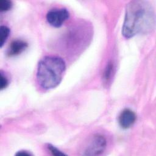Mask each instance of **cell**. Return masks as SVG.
Returning a JSON list of instances; mask_svg holds the SVG:
<instances>
[{
    "mask_svg": "<svg viewBox=\"0 0 156 156\" xmlns=\"http://www.w3.org/2000/svg\"><path fill=\"white\" fill-rule=\"evenodd\" d=\"M155 26V12L148 1H130L126 6L122 29V35L129 38L139 34L151 32Z\"/></svg>",
    "mask_w": 156,
    "mask_h": 156,
    "instance_id": "1",
    "label": "cell"
},
{
    "mask_svg": "<svg viewBox=\"0 0 156 156\" xmlns=\"http://www.w3.org/2000/svg\"><path fill=\"white\" fill-rule=\"evenodd\" d=\"M66 65L65 61L57 56H45L38 64L37 80L43 89L55 88L61 82Z\"/></svg>",
    "mask_w": 156,
    "mask_h": 156,
    "instance_id": "2",
    "label": "cell"
},
{
    "mask_svg": "<svg viewBox=\"0 0 156 156\" xmlns=\"http://www.w3.org/2000/svg\"><path fill=\"white\" fill-rule=\"evenodd\" d=\"M106 140L102 135L96 134L90 139L85 149V155H98L105 149Z\"/></svg>",
    "mask_w": 156,
    "mask_h": 156,
    "instance_id": "3",
    "label": "cell"
},
{
    "mask_svg": "<svg viewBox=\"0 0 156 156\" xmlns=\"http://www.w3.org/2000/svg\"><path fill=\"white\" fill-rule=\"evenodd\" d=\"M69 16V13L66 9H54L49 10L46 15L48 23L55 27H60Z\"/></svg>",
    "mask_w": 156,
    "mask_h": 156,
    "instance_id": "4",
    "label": "cell"
},
{
    "mask_svg": "<svg viewBox=\"0 0 156 156\" xmlns=\"http://www.w3.org/2000/svg\"><path fill=\"white\" fill-rule=\"evenodd\" d=\"M136 115L129 108L124 109L119 116V124L123 129H128L135 122Z\"/></svg>",
    "mask_w": 156,
    "mask_h": 156,
    "instance_id": "5",
    "label": "cell"
},
{
    "mask_svg": "<svg viewBox=\"0 0 156 156\" xmlns=\"http://www.w3.org/2000/svg\"><path fill=\"white\" fill-rule=\"evenodd\" d=\"M27 47V43L21 40L13 41L7 51V55L10 57L17 55L23 52Z\"/></svg>",
    "mask_w": 156,
    "mask_h": 156,
    "instance_id": "6",
    "label": "cell"
},
{
    "mask_svg": "<svg viewBox=\"0 0 156 156\" xmlns=\"http://www.w3.org/2000/svg\"><path fill=\"white\" fill-rule=\"evenodd\" d=\"M113 71H114V65L112 62H109L106 66L105 69L104 71L103 79L104 82H108L110 80L113 75Z\"/></svg>",
    "mask_w": 156,
    "mask_h": 156,
    "instance_id": "7",
    "label": "cell"
},
{
    "mask_svg": "<svg viewBox=\"0 0 156 156\" xmlns=\"http://www.w3.org/2000/svg\"><path fill=\"white\" fill-rule=\"evenodd\" d=\"M0 34H1V48H2L6 41L8 37L10 34V29L5 26H1L0 28Z\"/></svg>",
    "mask_w": 156,
    "mask_h": 156,
    "instance_id": "8",
    "label": "cell"
},
{
    "mask_svg": "<svg viewBox=\"0 0 156 156\" xmlns=\"http://www.w3.org/2000/svg\"><path fill=\"white\" fill-rule=\"evenodd\" d=\"M12 6V2L7 0H0V11L6 12L9 10Z\"/></svg>",
    "mask_w": 156,
    "mask_h": 156,
    "instance_id": "9",
    "label": "cell"
},
{
    "mask_svg": "<svg viewBox=\"0 0 156 156\" xmlns=\"http://www.w3.org/2000/svg\"><path fill=\"white\" fill-rule=\"evenodd\" d=\"M47 147L50 151V152L52 153V155H65L63 152H62V151L58 150L57 148H56L55 147H54V146H52L50 144H48Z\"/></svg>",
    "mask_w": 156,
    "mask_h": 156,
    "instance_id": "10",
    "label": "cell"
},
{
    "mask_svg": "<svg viewBox=\"0 0 156 156\" xmlns=\"http://www.w3.org/2000/svg\"><path fill=\"white\" fill-rule=\"evenodd\" d=\"M9 84V81L7 78L1 73V85H0V88L1 90H2L3 89L5 88Z\"/></svg>",
    "mask_w": 156,
    "mask_h": 156,
    "instance_id": "11",
    "label": "cell"
},
{
    "mask_svg": "<svg viewBox=\"0 0 156 156\" xmlns=\"http://www.w3.org/2000/svg\"><path fill=\"white\" fill-rule=\"evenodd\" d=\"M16 155H32V154L28 152L27 151H18L16 154Z\"/></svg>",
    "mask_w": 156,
    "mask_h": 156,
    "instance_id": "12",
    "label": "cell"
}]
</instances>
